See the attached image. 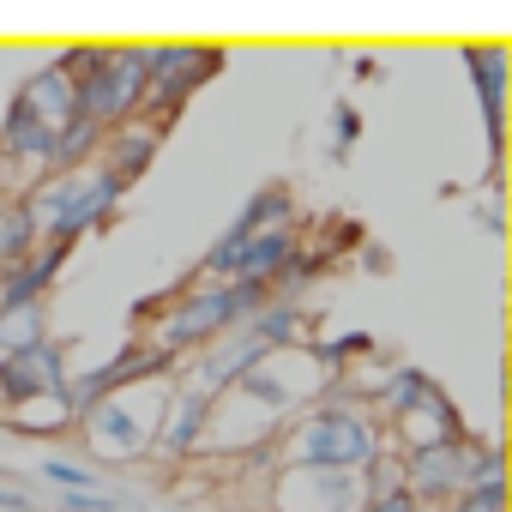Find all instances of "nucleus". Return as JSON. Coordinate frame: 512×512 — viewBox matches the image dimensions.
Instances as JSON below:
<instances>
[{
    "instance_id": "obj_1",
    "label": "nucleus",
    "mask_w": 512,
    "mask_h": 512,
    "mask_svg": "<svg viewBox=\"0 0 512 512\" xmlns=\"http://www.w3.org/2000/svg\"><path fill=\"white\" fill-rule=\"evenodd\" d=\"M49 476L67 482V488H91V470H73V464H49Z\"/></svg>"
}]
</instances>
